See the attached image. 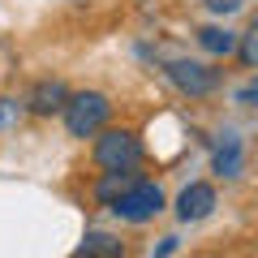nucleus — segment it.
Here are the masks:
<instances>
[{
  "mask_svg": "<svg viewBox=\"0 0 258 258\" xmlns=\"http://www.w3.org/2000/svg\"><path fill=\"white\" fill-rule=\"evenodd\" d=\"M108 95L99 91H82V95H69V103H64V125H69V134L74 138H95L103 125H108Z\"/></svg>",
  "mask_w": 258,
  "mask_h": 258,
  "instance_id": "f257e3e1",
  "label": "nucleus"
},
{
  "mask_svg": "<svg viewBox=\"0 0 258 258\" xmlns=\"http://www.w3.org/2000/svg\"><path fill=\"white\" fill-rule=\"evenodd\" d=\"M95 164L103 172H120V168L142 164V142L134 129H108L103 138H95Z\"/></svg>",
  "mask_w": 258,
  "mask_h": 258,
  "instance_id": "f03ea898",
  "label": "nucleus"
},
{
  "mask_svg": "<svg viewBox=\"0 0 258 258\" xmlns=\"http://www.w3.org/2000/svg\"><path fill=\"white\" fill-rule=\"evenodd\" d=\"M112 211H116L125 224H147L151 215L164 211V189L138 176V181H134V185H129V189L116 198V203H112Z\"/></svg>",
  "mask_w": 258,
  "mask_h": 258,
  "instance_id": "7ed1b4c3",
  "label": "nucleus"
},
{
  "mask_svg": "<svg viewBox=\"0 0 258 258\" xmlns=\"http://www.w3.org/2000/svg\"><path fill=\"white\" fill-rule=\"evenodd\" d=\"M168 82L176 86L181 95H211L220 86V69L211 64H198V60H168Z\"/></svg>",
  "mask_w": 258,
  "mask_h": 258,
  "instance_id": "20e7f679",
  "label": "nucleus"
},
{
  "mask_svg": "<svg viewBox=\"0 0 258 258\" xmlns=\"http://www.w3.org/2000/svg\"><path fill=\"white\" fill-rule=\"evenodd\" d=\"M211 211H215V189L207 181H194V185H185V189H181V198H176V215H181L185 224L207 220Z\"/></svg>",
  "mask_w": 258,
  "mask_h": 258,
  "instance_id": "39448f33",
  "label": "nucleus"
},
{
  "mask_svg": "<svg viewBox=\"0 0 258 258\" xmlns=\"http://www.w3.org/2000/svg\"><path fill=\"white\" fill-rule=\"evenodd\" d=\"M64 103H69L64 82H39L30 91V112L35 116H56V112H64Z\"/></svg>",
  "mask_w": 258,
  "mask_h": 258,
  "instance_id": "423d86ee",
  "label": "nucleus"
},
{
  "mask_svg": "<svg viewBox=\"0 0 258 258\" xmlns=\"http://www.w3.org/2000/svg\"><path fill=\"white\" fill-rule=\"evenodd\" d=\"M134 181H138V176H134V168H120V172H103V181L95 185V198H99L103 207H112L120 194L134 185Z\"/></svg>",
  "mask_w": 258,
  "mask_h": 258,
  "instance_id": "0eeeda50",
  "label": "nucleus"
},
{
  "mask_svg": "<svg viewBox=\"0 0 258 258\" xmlns=\"http://www.w3.org/2000/svg\"><path fill=\"white\" fill-rule=\"evenodd\" d=\"M198 43H203L211 56H228V52H237V47H241L237 35L224 30V26H203V30H198Z\"/></svg>",
  "mask_w": 258,
  "mask_h": 258,
  "instance_id": "6e6552de",
  "label": "nucleus"
},
{
  "mask_svg": "<svg viewBox=\"0 0 258 258\" xmlns=\"http://www.w3.org/2000/svg\"><path fill=\"white\" fill-rule=\"evenodd\" d=\"M78 254H103V258H120V254H125V245H120V241H112L108 232H91V237H86L82 245H78Z\"/></svg>",
  "mask_w": 258,
  "mask_h": 258,
  "instance_id": "1a4fd4ad",
  "label": "nucleus"
},
{
  "mask_svg": "<svg viewBox=\"0 0 258 258\" xmlns=\"http://www.w3.org/2000/svg\"><path fill=\"white\" fill-rule=\"evenodd\" d=\"M215 172H220V176H237L241 172V142L237 138H228L224 151L215 155Z\"/></svg>",
  "mask_w": 258,
  "mask_h": 258,
  "instance_id": "9d476101",
  "label": "nucleus"
},
{
  "mask_svg": "<svg viewBox=\"0 0 258 258\" xmlns=\"http://www.w3.org/2000/svg\"><path fill=\"white\" fill-rule=\"evenodd\" d=\"M241 60H245V64H258V18H254V26H249L245 43H241Z\"/></svg>",
  "mask_w": 258,
  "mask_h": 258,
  "instance_id": "9b49d317",
  "label": "nucleus"
},
{
  "mask_svg": "<svg viewBox=\"0 0 258 258\" xmlns=\"http://www.w3.org/2000/svg\"><path fill=\"white\" fill-rule=\"evenodd\" d=\"M22 116V103L18 99H0V125H9V120Z\"/></svg>",
  "mask_w": 258,
  "mask_h": 258,
  "instance_id": "f8f14e48",
  "label": "nucleus"
},
{
  "mask_svg": "<svg viewBox=\"0 0 258 258\" xmlns=\"http://www.w3.org/2000/svg\"><path fill=\"white\" fill-rule=\"evenodd\" d=\"M215 13H232V9H241V0H207Z\"/></svg>",
  "mask_w": 258,
  "mask_h": 258,
  "instance_id": "ddd939ff",
  "label": "nucleus"
},
{
  "mask_svg": "<svg viewBox=\"0 0 258 258\" xmlns=\"http://www.w3.org/2000/svg\"><path fill=\"white\" fill-rule=\"evenodd\" d=\"M241 103H258V82L249 86V91H241Z\"/></svg>",
  "mask_w": 258,
  "mask_h": 258,
  "instance_id": "4468645a",
  "label": "nucleus"
}]
</instances>
